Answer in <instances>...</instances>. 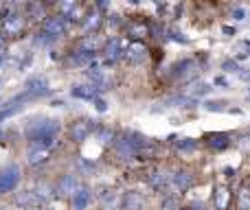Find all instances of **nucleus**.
Instances as JSON below:
<instances>
[{
	"label": "nucleus",
	"mask_w": 250,
	"mask_h": 210,
	"mask_svg": "<svg viewBox=\"0 0 250 210\" xmlns=\"http://www.w3.org/2000/svg\"><path fill=\"white\" fill-rule=\"evenodd\" d=\"M29 90H26V95L31 96H38V95H46L48 88H46V81L44 79H33V81H29Z\"/></svg>",
	"instance_id": "obj_15"
},
{
	"label": "nucleus",
	"mask_w": 250,
	"mask_h": 210,
	"mask_svg": "<svg viewBox=\"0 0 250 210\" xmlns=\"http://www.w3.org/2000/svg\"><path fill=\"white\" fill-rule=\"evenodd\" d=\"M95 105H97V110H99V112H105V110H108V107H105V103H104L101 99H95Z\"/></svg>",
	"instance_id": "obj_29"
},
{
	"label": "nucleus",
	"mask_w": 250,
	"mask_h": 210,
	"mask_svg": "<svg viewBox=\"0 0 250 210\" xmlns=\"http://www.w3.org/2000/svg\"><path fill=\"white\" fill-rule=\"evenodd\" d=\"M248 96H250V92H248Z\"/></svg>",
	"instance_id": "obj_34"
},
{
	"label": "nucleus",
	"mask_w": 250,
	"mask_h": 210,
	"mask_svg": "<svg viewBox=\"0 0 250 210\" xmlns=\"http://www.w3.org/2000/svg\"><path fill=\"white\" fill-rule=\"evenodd\" d=\"M145 46H143V44H132V46H127L125 48V57H127V59H132V61H141V59H145Z\"/></svg>",
	"instance_id": "obj_13"
},
{
	"label": "nucleus",
	"mask_w": 250,
	"mask_h": 210,
	"mask_svg": "<svg viewBox=\"0 0 250 210\" xmlns=\"http://www.w3.org/2000/svg\"><path fill=\"white\" fill-rule=\"evenodd\" d=\"M99 13H92V16H86V20H83V26H86L88 31L90 29H97V26H99Z\"/></svg>",
	"instance_id": "obj_23"
},
{
	"label": "nucleus",
	"mask_w": 250,
	"mask_h": 210,
	"mask_svg": "<svg viewBox=\"0 0 250 210\" xmlns=\"http://www.w3.org/2000/svg\"><path fill=\"white\" fill-rule=\"evenodd\" d=\"M239 210H250V189L239 191Z\"/></svg>",
	"instance_id": "obj_21"
},
{
	"label": "nucleus",
	"mask_w": 250,
	"mask_h": 210,
	"mask_svg": "<svg viewBox=\"0 0 250 210\" xmlns=\"http://www.w3.org/2000/svg\"><path fill=\"white\" fill-rule=\"evenodd\" d=\"M123 53L125 51L121 48V42H119V39H112V42L105 46V59H108V61H117Z\"/></svg>",
	"instance_id": "obj_14"
},
{
	"label": "nucleus",
	"mask_w": 250,
	"mask_h": 210,
	"mask_svg": "<svg viewBox=\"0 0 250 210\" xmlns=\"http://www.w3.org/2000/svg\"><path fill=\"white\" fill-rule=\"evenodd\" d=\"M195 145H198V142L191 140V138H180V140L176 142V147L180 151H191V149H195Z\"/></svg>",
	"instance_id": "obj_22"
},
{
	"label": "nucleus",
	"mask_w": 250,
	"mask_h": 210,
	"mask_svg": "<svg viewBox=\"0 0 250 210\" xmlns=\"http://www.w3.org/2000/svg\"><path fill=\"white\" fill-rule=\"evenodd\" d=\"M114 151H117V155L121 160H129V158H134V155H136L138 145L125 136V138H119V140H117V145H114Z\"/></svg>",
	"instance_id": "obj_4"
},
{
	"label": "nucleus",
	"mask_w": 250,
	"mask_h": 210,
	"mask_svg": "<svg viewBox=\"0 0 250 210\" xmlns=\"http://www.w3.org/2000/svg\"><path fill=\"white\" fill-rule=\"evenodd\" d=\"M48 160V149H40V147H31L29 149V164L38 167V164Z\"/></svg>",
	"instance_id": "obj_12"
},
{
	"label": "nucleus",
	"mask_w": 250,
	"mask_h": 210,
	"mask_svg": "<svg viewBox=\"0 0 250 210\" xmlns=\"http://www.w3.org/2000/svg\"><path fill=\"white\" fill-rule=\"evenodd\" d=\"M171 184L176 186L178 191H187V189H191V184H193V175H191L189 171H176L171 175Z\"/></svg>",
	"instance_id": "obj_8"
},
{
	"label": "nucleus",
	"mask_w": 250,
	"mask_h": 210,
	"mask_svg": "<svg viewBox=\"0 0 250 210\" xmlns=\"http://www.w3.org/2000/svg\"><path fill=\"white\" fill-rule=\"evenodd\" d=\"M151 186H156V189H163V186H167L169 182H171V175H169L167 171H156L154 175L149 177Z\"/></svg>",
	"instance_id": "obj_16"
},
{
	"label": "nucleus",
	"mask_w": 250,
	"mask_h": 210,
	"mask_svg": "<svg viewBox=\"0 0 250 210\" xmlns=\"http://www.w3.org/2000/svg\"><path fill=\"white\" fill-rule=\"evenodd\" d=\"M20 184V169L16 164H9L0 171V195L11 193L16 186Z\"/></svg>",
	"instance_id": "obj_2"
},
{
	"label": "nucleus",
	"mask_w": 250,
	"mask_h": 210,
	"mask_svg": "<svg viewBox=\"0 0 250 210\" xmlns=\"http://www.w3.org/2000/svg\"><path fill=\"white\" fill-rule=\"evenodd\" d=\"M88 77H90L97 86H104V83L108 81V77H105L104 70H101V68H92V66H90V70H88Z\"/></svg>",
	"instance_id": "obj_19"
},
{
	"label": "nucleus",
	"mask_w": 250,
	"mask_h": 210,
	"mask_svg": "<svg viewBox=\"0 0 250 210\" xmlns=\"http://www.w3.org/2000/svg\"><path fill=\"white\" fill-rule=\"evenodd\" d=\"M57 134H60V123L53 118L35 120L29 127V140L31 147H40V149H48L55 142Z\"/></svg>",
	"instance_id": "obj_1"
},
{
	"label": "nucleus",
	"mask_w": 250,
	"mask_h": 210,
	"mask_svg": "<svg viewBox=\"0 0 250 210\" xmlns=\"http://www.w3.org/2000/svg\"><path fill=\"white\" fill-rule=\"evenodd\" d=\"M92 59H95V53L90 51H77L68 57V64L70 66H90Z\"/></svg>",
	"instance_id": "obj_10"
},
{
	"label": "nucleus",
	"mask_w": 250,
	"mask_h": 210,
	"mask_svg": "<svg viewBox=\"0 0 250 210\" xmlns=\"http://www.w3.org/2000/svg\"><path fill=\"white\" fill-rule=\"evenodd\" d=\"M145 26H132V33H145Z\"/></svg>",
	"instance_id": "obj_30"
},
{
	"label": "nucleus",
	"mask_w": 250,
	"mask_h": 210,
	"mask_svg": "<svg viewBox=\"0 0 250 210\" xmlns=\"http://www.w3.org/2000/svg\"><path fill=\"white\" fill-rule=\"evenodd\" d=\"M226 204H229V191H226V189H220V191L215 193V208H217V210H224Z\"/></svg>",
	"instance_id": "obj_20"
},
{
	"label": "nucleus",
	"mask_w": 250,
	"mask_h": 210,
	"mask_svg": "<svg viewBox=\"0 0 250 210\" xmlns=\"http://www.w3.org/2000/svg\"><path fill=\"white\" fill-rule=\"evenodd\" d=\"M92 202V195L88 189H79L77 193L73 195V210H86L88 206H90Z\"/></svg>",
	"instance_id": "obj_9"
},
{
	"label": "nucleus",
	"mask_w": 250,
	"mask_h": 210,
	"mask_svg": "<svg viewBox=\"0 0 250 210\" xmlns=\"http://www.w3.org/2000/svg\"><path fill=\"white\" fill-rule=\"evenodd\" d=\"M123 204H125V208H127V210H141L143 197L138 193H127V195H125V199H123Z\"/></svg>",
	"instance_id": "obj_18"
},
{
	"label": "nucleus",
	"mask_w": 250,
	"mask_h": 210,
	"mask_svg": "<svg viewBox=\"0 0 250 210\" xmlns=\"http://www.w3.org/2000/svg\"><path fill=\"white\" fill-rule=\"evenodd\" d=\"M40 210H48V208H40Z\"/></svg>",
	"instance_id": "obj_33"
},
{
	"label": "nucleus",
	"mask_w": 250,
	"mask_h": 210,
	"mask_svg": "<svg viewBox=\"0 0 250 210\" xmlns=\"http://www.w3.org/2000/svg\"><path fill=\"white\" fill-rule=\"evenodd\" d=\"M163 210H176V202H173V199H165V202H163Z\"/></svg>",
	"instance_id": "obj_28"
},
{
	"label": "nucleus",
	"mask_w": 250,
	"mask_h": 210,
	"mask_svg": "<svg viewBox=\"0 0 250 210\" xmlns=\"http://www.w3.org/2000/svg\"><path fill=\"white\" fill-rule=\"evenodd\" d=\"M70 95L77 99H97V86H73Z\"/></svg>",
	"instance_id": "obj_11"
},
{
	"label": "nucleus",
	"mask_w": 250,
	"mask_h": 210,
	"mask_svg": "<svg viewBox=\"0 0 250 210\" xmlns=\"http://www.w3.org/2000/svg\"><path fill=\"white\" fill-rule=\"evenodd\" d=\"M207 140L213 149H224V147H229V136H226V134H211Z\"/></svg>",
	"instance_id": "obj_17"
},
{
	"label": "nucleus",
	"mask_w": 250,
	"mask_h": 210,
	"mask_svg": "<svg viewBox=\"0 0 250 210\" xmlns=\"http://www.w3.org/2000/svg\"><path fill=\"white\" fill-rule=\"evenodd\" d=\"M2 44H4V38H2V35H0V46H2Z\"/></svg>",
	"instance_id": "obj_32"
},
{
	"label": "nucleus",
	"mask_w": 250,
	"mask_h": 210,
	"mask_svg": "<svg viewBox=\"0 0 250 210\" xmlns=\"http://www.w3.org/2000/svg\"><path fill=\"white\" fill-rule=\"evenodd\" d=\"M22 29H24L22 16H4V20H2V33L4 35H18Z\"/></svg>",
	"instance_id": "obj_6"
},
{
	"label": "nucleus",
	"mask_w": 250,
	"mask_h": 210,
	"mask_svg": "<svg viewBox=\"0 0 250 210\" xmlns=\"http://www.w3.org/2000/svg\"><path fill=\"white\" fill-rule=\"evenodd\" d=\"M75 9H77V7H75V2H64V4H62V7H60V11H62V18H66V13L75 11Z\"/></svg>",
	"instance_id": "obj_26"
},
{
	"label": "nucleus",
	"mask_w": 250,
	"mask_h": 210,
	"mask_svg": "<svg viewBox=\"0 0 250 210\" xmlns=\"http://www.w3.org/2000/svg\"><path fill=\"white\" fill-rule=\"evenodd\" d=\"M44 33L48 38H60V35L66 33V20L62 16H53V18H46L44 22Z\"/></svg>",
	"instance_id": "obj_3"
},
{
	"label": "nucleus",
	"mask_w": 250,
	"mask_h": 210,
	"mask_svg": "<svg viewBox=\"0 0 250 210\" xmlns=\"http://www.w3.org/2000/svg\"><path fill=\"white\" fill-rule=\"evenodd\" d=\"M191 210H204L202 206H191Z\"/></svg>",
	"instance_id": "obj_31"
},
{
	"label": "nucleus",
	"mask_w": 250,
	"mask_h": 210,
	"mask_svg": "<svg viewBox=\"0 0 250 210\" xmlns=\"http://www.w3.org/2000/svg\"><path fill=\"white\" fill-rule=\"evenodd\" d=\"M79 189H82V186H79V180L75 175H64L57 182V193L60 195H75Z\"/></svg>",
	"instance_id": "obj_7"
},
{
	"label": "nucleus",
	"mask_w": 250,
	"mask_h": 210,
	"mask_svg": "<svg viewBox=\"0 0 250 210\" xmlns=\"http://www.w3.org/2000/svg\"><path fill=\"white\" fill-rule=\"evenodd\" d=\"M233 18L237 22H242V20H246V9H242V7H237V9H233Z\"/></svg>",
	"instance_id": "obj_27"
},
{
	"label": "nucleus",
	"mask_w": 250,
	"mask_h": 210,
	"mask_svg": "<svg viewBox=\"0 0 250 210\" xmlns=\"http://www.w3.org/2000/svg\"><path fill=\"white\" fill-rule=\"evenodd\" d=\"M224 105H226L224 101H208V103L204 105V110H207V112H224L226 110Z\"/></svg>",
	"instance_id": "obj_24"
},
{
	"label": "nucleus",
	"mask_w": 250,
	"mask_h": 210,
	"mask_svg": "<svg viewBox=\"0 0 250 210\" xmlns=\"http://www.w3.org/2000/svg\"><path fill=\"white\" fill-rule=\"evenodd\" d=\"M208 92H211V86H208V83H198V86H193L191 95H193V96H202V95H208Z\"/></svg>",
	"instance_id": "obj_25"
},
{
	"label": "nucleus",
	"mask_w": 250,
	"mask_h": 210,
	"mask_svg": "<svg viewBox=\"0 0 250 210\" xmlns=\"http://www.w3.org/2000/svg\"><path fill=\"white\" fill-rule=\"evenodd\" d=\"M92 129H95V123H90V120H77L73 125V129H70V136H73V140L83 142L92 134Z\"/></svg>",
	"instance_id": "obj_5"
}]
</instances>
